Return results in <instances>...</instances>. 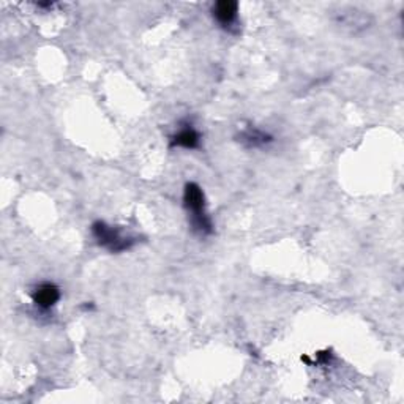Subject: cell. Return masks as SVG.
<instances>
[{
  "mask_svg": "<svg viewBox=\"0 0 404 404\" xmlns=\"http://www.w3.org/2000/svg\"><path fill=\"white\" fill-rule=\"evenodd\" d=\"M183 207L188 214L191 229L201 235H210L214 233V223L205 210V195L200 185L190 182L183 190Z\"/></svg>",
  "mask_w": 404,
  "mask_h": 404,
  "instance_id": "cell-1",
  "label": "cell"
},
{
  "mask_svg": "<svg viewBox=\"0 0 404 404\" xmlns=\"http://www.w3.org/2000/svg\"><path fill=\"white\" fill-rule=\"evenodd\" d=\"M92 234L95 240L98 242V245L105 247L111 253L126 252L136 243V239L124 235L119 228L109 226L105 221H95L92 224Z\"/></svg>",
  "mask_w": 404,
  "mask_h": 404,
  "instance_id": "cell-2",
  "label": "cell"
},
{
  "mask_svg": "<svg viewBox=\"0 0 404 404\" xmlns=\"http://www.w3.org/2000/svg\"><path fill=\"white\" fill-rule=\"evenodd\" d=\"M34 304L41 308V310H51L56 306V304L60 300V289L59 286L51 283V281H43V283L37 285L30 292Z\"/></svg>",
  "mask_w": 404,
  "mask_h": 404,
  "instance_id": "cell-3",
  "label": "cell"
},
{
  "mask_svg": "<svg viewBox=\"0 0 404 404\" xmlns=\"http://www.w3.org/2000/svg\"><path fill=\"white\" fill-rule=\"evenodd\" d=\"M237 13H239V4L234 0H220L211 8L215 21L226 30L237 22Z\"/></svg>",
  "mask_w": 404,
  "mask_h": 404,
  "instance_id": "cell-4",
  "label": "cell"
},
{
  "mask_svg": "<svg viewBox=\"0 0 404 404\" xmlns=\"http://www.w3.org/2000/svg\"><path fill=\"white\" fill-rule=\"evenodd\" d=\"M201 144V133L191 125H185L176 134L171 136V147H182V149H197Z\"/></svg>",
  "mask_w": 404,
  "mask_h": 404,
  "instance_id": "cell-5",
  "label": "cell"
},
{
  "mask_svg": "<svg viewBox=\"0 0 404 404\" xmlns=\"http://www.w3.org/2000/svg\"><path fill=\"white\" fill-rule=\"evenodd\" d=\"M240 141L242 143H245L248 147H262L268 143H272V136L258 130V128H248L245 133H242Z\"/></svg>",
  "mask_w": 404,
  "mask_h": 404,
  "instance_id": "cell-6",
  "label": "cell"
}]
</instances>
